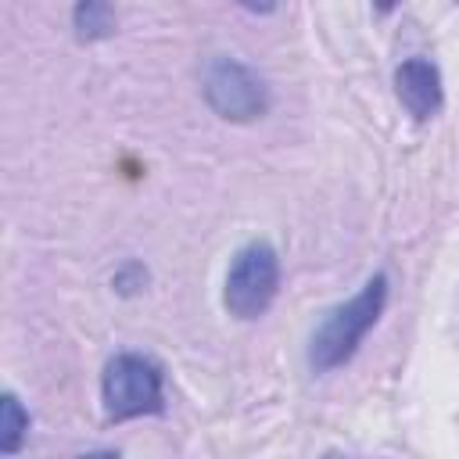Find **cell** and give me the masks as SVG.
I'll list each match as a JSON object with an SVG mask.
<instances>
[{
    "label": "cell",
    "mask_w": 459,
    "mask_h": 459,
    "mask_svg": "<svg viewBox=\"0 0 459 459\" xmlns=\"http://www.w3.org/2000/svg\"><path fill=\"white\" fill-rule=\"evenodd\" d=\"M394 93H398L402 108H405L416 122L434 118V115L441 111V100H445L437 65L427 61V57H409V61H402V65L394 68Z\"/></svg>",
    "instance_id": "5b68a950"
},
{
    "label": "cell",
    "mask_w": 459,
    "mask_h": 459,
    "mask_svg": "<svg viewBox=\"0 0 459 459\" xmlns=\"http://www.w3.org/2000/svg\"><path fill=\"white\" fill-rule=\"evenodd\" d=\"M100 402L108 423H126L136 416L165 412V377L161 366L147 355L122 351L104 366L100 377Z\"/></svg>",
    "instance_id": "7a4b0ae2"
},
{
    "label": "cell",
    "mask_w": 459,
    "mask_h": 459,
    "mask_svg": "<svg viewBox=\"0 0 459 459\" xmlns=\"http://www.w3.org/2000/svg\"><path fill=\"white\" fill-rule=\"evenodd\" d=\"M237 4L247 7V11H255V14H273L280 7V0H237Z\"/></svg>",
    "instance_id": "ba28073f"
},
{
    "label": "cell",
    "mask_w": 459,
    "mask_h": 459,
    "mask_svg": "<svg viewBox=\"0 0 459 459\" xmlns=\"http://www.w3.org/2000/svg\"><path fill=\"white\" fill-rule=\"evenodd\" d=\"M115 4L111 0H75L72 7V25H75V36L82 43H97V39H108L115 32Z\"/></svg>",
    "instance_id": "8992f818"
},
{
    "label": "cell",
    "mask_w": 459,
    "mask_h": 459,
    "mask_svg": "<svg viewBox=\"0 0 459 459\" xmlns=\"http://www.w3.org/2000/svg\"><path fill=\"white\" fill-rule=\"evenodd\" d=\"M25 430H29V412H25L22 402L7 391V394L0 398V452L14 455V452L22 448Z\"/></svg>",
    "instance_id": "52a82bcc"
},
{
    "label": "cell",
    "mask_w": 459,
    "mask_h": 459,
    "mask_svg": "<svg viewBox=\"0 0 459 459\" xmlns=\"http://www.w3.org/2000/svg\"><path fill=\"white\" fill-rule=\"evenodd\" d=\"M373 4H377V11H380V14H387V11H394V4H398V0H373Z\"/></svg>",
    "instance_id": "9c48e42d"
},
{
    "label": "cell",
    "mask_w": 459,
    "mask_h": 459,
    "mask_svg": "<svg viewBox=\"0 0 459 459\" xmlns=\"http://www.w3.org/2000/svg\"><path fill=\"white\" fill-rule=\"evenodd\" d=\"M204 100L226 122H255L269 111V86L233 57H212L204 68Z\"/></svg>",
    "instance_id": "277c9868"
},
{
    "label": "cell",
    "mask_w": 459,
    "mask_h": 459,
    "mask_svg": "<svg viewBox=\"0 0 459 459\" xmlns=\"http://www.w3.org/2000/svg\"><path fill=\"white\" fill-rule=\"evenodd\" d=\"M276 290H280V258H276L273 244H265V240L244 244L226 269L222 301H226L230 316H237V319L265 316Z\"/></svg>",
    "instance_id": "3957f363"
},
{
    "label": "cell",
    "mask_w": 459,
    "mask_h": 459,
    "mask_svg": "<svg viewBox=\"0 0 459 459\" xmlns=\"http://www.w3.org/2000/svg\"><path fill=\"white\" fill-rule=\"evenodd\" d=\"M384 305H387V276L377 273V276H369L362 283V290L355 298H348L344 305L330 308L319 319V326L312 330V337H308V366H312V373H330V369L344 366L359 351L362 337L377 326Z\"/></svg>",
    "instance_id": "6da1fadb"
}]
</instances>
